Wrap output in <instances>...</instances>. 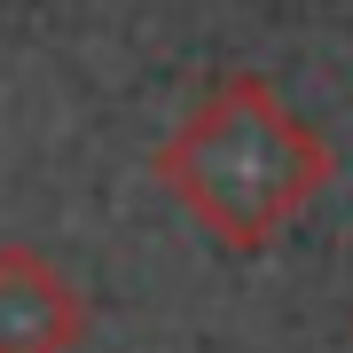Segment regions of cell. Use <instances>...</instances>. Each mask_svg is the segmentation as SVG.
Returning <instances> with one entry per match:
<instances>
[{
    "mask_svg": "<svg viewBox=\"0 0 353 353\" xmlns=\"http://www.w3.org/2000/svg\"><path fill=\"white\" fill-rule=\"evenodd\" d=\"M150 173L212 243H228V252H267L330 189L338 157H330L314 118H299L283 102L275 79L236 71V79H220V87L196 94V110L157 141Z\"/></svg>",
    "mask_w": 353,
    "mask_h": 353,
    "instance_id": "cell-1",
    "label": "cell"
},
{
    "mask_svg": "<svg viewBox=\"0 0 353 353\" xmlns=\"http://www.w3.org/2000/svg\"><path fill=\"white\" fill-rule=\"evenodd\" d=\"M87 299L32 243H0V353H79Z\"/></svg>",
    "mask_w": 353,
    "mask_h": 353,
    "instance_id": "cell-2",
    "label": "cell"
}]
</instances>
